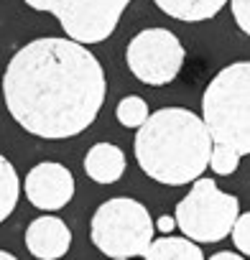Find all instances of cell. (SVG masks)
I'll list each match as a JSON object with an SVG mask.
<instances>
[{"label": "cell", "instance_id": "cell-1", "mask_svg": "<svg viewBox=\"0 0 250 260\" xmlns=\"http://www.w3.org/2000/svg\"><path fill=\"white\" fill-rule=\"evenodd\" d=\"M107 97L97 56L72 39H34L3 72V100L26 133L46 141L74 138L97 120Z\"/></svg>", "mask_w": 250, "mask_h": 260}, {"label": "cell", "instance_id": "cell-12", "mask_svg": "<svg viewBox=\"0 0 250 260\" xmlns=\"http://www.w3.org/2000/svg\"><path fill=\"white\" fill-rule=\"evenodd\" d=\"M146 260H204L199 245L189 237H159L146 252Z\"/></svg>", "mask_w": 250, "mask_h": 260}, {"label": "cell", "instance_id": "cell-19", "mask_svg": "<svg viewBox=\"0 0 250 260\" xmlns=\"http://www.w3.org/2000/svg\"><path fill=\"white\" fill-rule=\"evenodd\" d=\"M209 260H245L240 252H230V250H225V252H217V255H212Z\"/></svg>", "mask_w": 250, "mask_h": 260}, {"label": "cell", "instance_id": "cell-10", "mask_svg": "<svg viewBox=\"0 0 250 260\" xmlns=\"http://www.w3.org/2000/svg\"><path fill=\"white\" fill-rule=\"evenodd\" d=\"M84 174L95 184H115L125 174V153L115 143H95L84 156Z\"/></svg>", "mask_w": 250, "mask_h": 260}, {"label": "cell", "instance_id": "cell-16", "mask_svg": "<svg viewBox=\"0 0 250 260\" xmlns=\"http://www.w3.org/2000/svg\"><path fill=\"white\" fill-rule=\"evenodd\" d=\"M232 242L240 250V255H250V212L237 217L232 227Z\"/></svg>", "mask_w": 250, "mask_h": 260}, {"label": "cell", "instance_id": "cell-11", "mask_svg": "<svg viewBox=\"0 0 250 260\" xmlns=\"http://www.w3.org/2000/svg\"><path fill=\"white\" fill-rule=\"evenodd\" d=\"M153 3L159 6V11H164L176 21L199 23L214 18L227 6V0H153Z\"/></svg>", "mask_w": 250, "mask_h": 260}, {"label": "cell", "instance_id": "cell-4", "mask_svg": "<svg viewBox=\"0 0 250 260\" xmlns=\"http://www.w3.org/2000/svg\"><path fill=\"white\" fill-rule=\"evenodd\" d=\"M153 230L156 224L148 209L131 197L107 199L89 219V240L110 260H133L138 255L146 257L148 247L153 245Z\"/></svg>", "mask_w": 250, "mask_h": 260}, {"label": "cell", "instance_id": "cell-13", "mask_svg": "<svg viewBox=\"0 0 250 260\" xmlns=\"http://www.w3.org/2000/svg\"><path fill=\"white\" fill-rule=\"evenodd\" d=\"M18 197H21L18 171L3 153H0V224L13 214V209L18 204Z\"/></svg>", "mask_w": 250, "mask_h": 260}, {"label": "cell", "instance_id": "cell-7", "mask_svg": "<svg viewBox=\"0 0 250 260\" xmlns=\"http://www.w3.org/2000/svg\"><path fill=\"white\" fill-rule=\"evenodd\" d=\"M184 46L176 34L166 28H146L136 34L125 49V61L136 79L151 87H164L174 82L184 67Z\"/></svg>", "mask_w": 250, "mask_h": 260}, {"label": "cell", "instance_id": "cell-15", "mask_svg": "<svg viewBox=\"0 0 250 260\" xmlns=\"http://www.w3.org/2000/svg\"><path fill=\"white\" fill-rule=\"evenodd\" d=\"M240 158H242V156H240L235 148L214 143V148H212V158H209V169H212L217 176H230V174L237 171Z\"/></svg>", "mask_w": 250, "mask_h": 260}, {"label": "cell", "instance_id": "cell-20", "mask_svg": "<svg viewBox=\"0 0 250 260\" xmlns=\"http://www.w3.org/2000/svg\"><path fill=\"white\" fill-rule=\"evenodd\" d=\"M0 260H18L13 252H6V250H0Z\"/></svg>", "mask_w": 250, "mask_h": 260}, {"label": "cell", "instance_id": "cell-14", "mask_svg": "<svg viewBox=\"0 0 250 260\" xmlns=\"http://www.w3.org/2000/svg\"><path fill=\"white\" fill-rule=\"evenodd\" d=\"M115 115H117V122L122 125V127H143L146 125V120L151 117V112H148V105H146V100L143 97H138V94H128V97H122L120 102H117V110H115Z\"/></svg>", "mask_w": 250, "mask_h": 260}, {"label": "cell", "instance_id": "cell-8", "mask_svg": "<svg viewBox=\"0 0 250 260\" xmlns=\"http://www.w3.org/2000/svg\"><path fill=\"white\" fill-rule=\"evenodd\" d=\"M26 199L44 212L64 209L74 197V176L67 166L56 161H44L26 174L23 181Z\"/></svg>", "mask_w": 250, "mask_h": 260}, {"label": "cell", "instance_id": "cell-17", "mask_svg": "<svg viewBox=\"0 0 250 260\" xmlns=\"http://www.w3.org/2000/svg\"><path fill=\"white\" fill-rule=\"evenodd\" d=\"M230 8H232V18L237 28L245 36H250V0H230Z\"/></svg>", "mask_w": 250, "mask_h": 260}, {"label": "cell", "instance_id": "cell-5", "mask_svg": "<svg viewBox=\"0 0 250 260\" xmlns=\"http://www.w3.org/2000/svg\"><path fill=\"white\" fill-rule=\"evenodd\" d=\"M174 217L184 237L194 242H220L232 235L240 217V199L222 191L212 179H199L176 204Z\"/></svg>", "mask_w": 250, "mask_h": 260}, {"label": "cell", "instance_id": "cell-2", "mask_svg": "<svg viewBox=\"0 0 250 260\" xmlns=\"http://www.w3.org/2000/svg\"><path fill=\"white\" fill-rule=\"evenodd\" d=\"M214 141L199 115L184 107H164L151 112L136 133V161L141 171L166 186L199 181L209 169Z\"/></svg>", "mask_w": 250, "mask_h": 260}, {"label": "cell", "instance_id": "cell-6", "mask_svg": "<svg viewBox=\"0 0 250 260\" xmlns=\"http://www.w3.org/2000/svg\"><path fill=\"white\" fill-rule=\"evenodd\" d=\"M31 11L51 13L67 39L89 46L102 44L117 28L131 0H23Z\"/></svg>", "mask_w": 250, "mask_h": 260}, {"label": "cell", "instance_id": "cell-18", "mask_svg": "<svg viewBox=\"0 0 250 260\" xmlns=\"http://www.w3.org/2000/svg\"><path fill=\"white\" fill-rule=\"evenodd\" d=\"M156 227L161 230V232H171L174 227H176V217H169V214H164V217H159V222H156Z\"/></svg>", "mask_w": 250, "mask_h": 260}, {"label": "cell", "instance_id": "cell-9", "mask_svg": "<svg viewBox=\"0 0 250 260\" xmlns=\"http://www.w3.org/2000/svg\"><path fill=\"white\" fill-rule=\"evenodd\" d=\"M26 247L39 260H61L72 247V232L61 217L41 214L26 230Z\"/></svg>", "mask_w": 250, "mask_h": 260}, {"label": "cell", "instance_id": "cell-3", "mask_svg": "<svg viewBox=\"0 0 250 260\" xmlns=\"http://www.w3.org/2000/svg\"><path fill=\"white\" fill-rule=\"evenodd\" d=\"M202 120L214 143L250 156V61H235L214 74L202 94Z\"/></svg>", "mask_w": 250, "mask_h": 260}]
</instances>
